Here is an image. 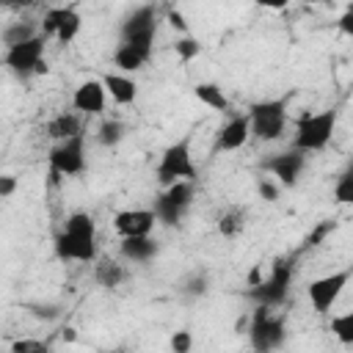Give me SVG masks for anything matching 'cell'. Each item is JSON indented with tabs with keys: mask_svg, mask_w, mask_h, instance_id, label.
<instances>
[{
	"mask_svg": "<svg viewBox=\"0 0 353 353\" xmlns=\"http://www.w3.org/2000/svg\"><path fill=\"white\" fill-rule=\"evenodd\" d=\"M336 130V110H320V113H301L292 135V149L301 154L320 152L328 146L331 135Z\"/></svg>",
	"mask_w": 353,
	"mask_h": 353,
	"instance_id": "cell-1",
	"label": "cell"
},
{
	"mask_svg": "<svg viewBox=\"0 0 353 353\" xmlns=\"http://www.w3.org/2000/svg\"><path fill=\"white\" fill-rule=\"evenodd\" d=\"M251 138L256 141H279L287 130V99H262L248 108Z\"/></svg>",
	"mask_w": 353,
	"mask_h": 353,
	"instance_id": "cell-2",
	"label": "cell"
},
{
	"mask_svg": "<svg viewBox=\"0 0 353 353\" xmlns=\"http://www.w3.org/2000/svg\"><path fill=\"white\" fill-rule=\"evenodd\" d=\"M196 165H193V152H190V138H179L171 146L163 149L160 163L154 168V176L160 185H174V182H193L196 179Z\"/></svg>",
	"mask_w": 353,
	"mask_h": 353,
	"instance_id": "cell-3",
	"label": "cell"
},
{
	"mask_svg": "<svg viewBox=\"0 0 353 353\" xmlns=\"http://www.w3.org/2000/svg\"><path fill=\"white\" fill-rule=\"evenodd\" d=\"M154 36H157V8L154 6H138V8H132V14L124 17L119 44H130V47H135L152 58Z\"/></svg>",
	"mask_w": 353,
	"mask_h": 353,
	"instance_id": "cell-4",
	"label": "cell"
},
{
	"mask_svg": "<svg viewBox=\"0 0 353 353\" xmlns=\"http://www.w3.org/2000/svg\"><path fill=\"white\" fill-rule=\"evenodd\" d=\"M290 281H292V259H276L270 265L268 279H262L256 287H251L245 295L256 301V306H281L287 301L290 292Z\"/></svg>",
	"mask_w": 353,
	"mask_h": 353,
	"instance_id": "cell-5",
	"label": "cell"
},
{
	"mask_svg": "<svg viewBox=\"0 0 353 353\" xmlns=\"http://www.w3.org/2000/svg\"><path fill=\"white\" fill-rule=\"evenodd\" d=\"M284 317L270 306H256L248 320V339L256 353H270L284 342Z\"/></svg>",
	"mask_w": 353,
	"mask_h": 353,
	"instance_id": "cell-6",
	"label": "cell"
},
{
	"mask_svg": "<svg viewBox=\"0 0 353 353\" xmlns=\"http://www.w3.org/2000/svg\"><path fill=\"white\" fill-rule=\"evenodd\" d=\"M193 201V182H174L168 185L152 204V212H154V221L163 223V226H176L182 221V215L188 212Z\"/></svg>",
	"mask_w": 353,
	"mask_h": 353,
	"instance_id": "cell-7",
	"label": "cell"
},
{
	"mask_svg": "<svg viewBox=\"0 0 353 353\" xmlns=\"http://www.w3.org/2000/svg\"><path fill=\"white\" fill-rule=\"evenodd\" d=\"M47 163L52 176H77L85 168V135L52 143L47 152Z\"/></svg>",
	"mask_w": 353,
	"mask_h": 353,
	"instance_id": "cell-8",
	"label": "cell"
},
{
	"mask_svg": "<svg viewBox=\"0 0 353 353\" xmlns=\"http://www.w3.org/2000/svg\"><path fill=\"white\" fill-rule=\"evenodd\" d=\"M347 281H350V270H347V268L334 270V273L320 276V279H312V281L306 284V295H309L312 309H314L317 314H328L331 306L339 301L342 290L347 287Z\"/></svg>",
	"mask_w": 353,
	"mask_h": 353,
	"instance_id": "cell-9",
	"label": "cell"
},
{
	"mask_svg": "<svg viewBox=\"0 0 353 353\" xmlns=\"http://www.w3.org/2000/svg\"><path fill=\"white\" fill-rule=\"evenodd\" d=\"M80 14L74 6H58V8H47L39 33L47 39L52 36L58 44H72L74 36L80 33Z\"/></svg>",
	"mask_w": 353,
	"mask_h": 353,
	"instance_id": "cell-10",
	"label": "cell"
},
{
	"mask_svg": "<svg viewBox=\"0 0 353 353\" xmlns=\"http://www.w3.org/2000/svg\"><path fill=\"white\" fill-rule=\"evenodd\" d=\"M44 47H47V39L39 33V36L17 44V47H8L6 55H3V63L17 77H30L36 72V63L44 58Z\"/></svg>",
	"mask_w": 353,
	"mask_h": 353,
	"instance_id": "cell-11",
	"label": "cell"
},
{
	"mask_svg": "<svg viewBox=\"0 0 353 353\" xmlns=\"http://www.w3.org/2000/svg\"><path fill=\"white\" fill-rule=\"evenodd\" d=\"M52 245H55V256L63 262H97V237H77L61 229Z\"/></svg>",
	"mask_w": 353,
	"mask_h": 353,
	"instance_id": "cell-12",
	"label": "cell"
},
{
	"mask_svg": "<svg viewBox=\"0 0 353 353\" xmlns=\"http://www.w3.org/2000/svg\"><path fill=\"white\" fill-rule=\"evenodd\" d=\"M303 165H306V154H301L295 149H287V152H279V154L262 160V168L268 174H273L287 188H295L298 185V176H301Z\"/></svg>",
	"mask_w": 353,
	"mask_h": 353,
	"instance_id": "cell-13",
	"label": "cell"
},
{
	"mask_svg": "<svg viewBox=\"0 0 353 353\" xmlns=\"http://www.w3.org/2000/svg\"><path fill=\"white\" fill-rule=\"evenodd\" d=\"M154 212L152 210H119L113 215V229L119 237H149L154 229Z\"/></svg>",
	"mask_w": 353,
	"mask_h": 353,
	"instance_id": "cell-14",
	"label": "cell"
},
{
	"mask_svg": "<svg viewBox=\"0 0 353 353\" xmlns=\"http://www.w3.org/2000/svg\"><path fill=\"white\" fill-rule=\"evenodd\" d=\"M105 102H108V94H105V85L102 80H83L74 94H72V108L83 116H99L105 110Z\"/></svg>",
	"mask_w": 353,
	"mask_h": 353,
	"instance_id": "cell-15",
	"label": "cell"
},
{
	"mask_svg": "<svg viewBox=\"0 0 353 353\" xmlns=\"http://www.w3.org/2000/svg\"><path fill=\"white\" fill-rule=\"evenodd\" d=\"M251 138V127H248V116L245 113H237V116H229L226 124H221L218 135H215V149L221 152H234V149H243Z\"/></svg>",
	"mask_w": 353,
	"mask_h": 353,
	"instance_id": "cell-16",
	"label": "cell"
},
{
	"mask_svg": "<svg viewBox=\"0 0 353 353\" xmlns=\"http://www.w3.org/2000/svg\"><path fill=\"white\" fill-rule=\"evenodd\" d=\"M105 94L116 102V105H132L138 99V83L130 74H119V72H108L102 77Z\"/></svg>",
	"mask_w": 353,
	"mask_h": 353,
	"instance_id": "cell-17",
	"label": "cell"
},
{
	"mask_svg": "<svg viewBox=\"0 0 353 353\" xmlns=\"http://www.w3.org/2000/svg\"><path fill=\"white\" fill-rule=\"evenodd\" d=\"M119 251L127 262H149L160 254V245H157V240H152V234L149 237H124L119 243Z\"/></svg>",
	"mask_w": 353,
	"mask_h": 353,
	"instance_id": "cell-18",
	"label": "cell"
},
{
	"mask_svg": "<svg viewBox=\"0 0 353 353\" xmlns=\"http://www.w3.org/2000/svg\"><path fill=\"white\" fill-rule=\"evenodd\" d=\"M47 135L58 143V141H69L74 135H83V124H80V113H72V110H63L58 116H52L47 121Z\"/></svg>",
	"mask_w": 353,
	"mask_h": 353,
	"instance_id": "cell-19",
	"label": "cell"
},
{
	"mask_svg": "<svg viewBox=\"0 0 353 353\" xmlns=\"http://www.w3.org/2000/svg\"><path fill=\"white\" fill-rule=\"evenodd\" d=\"M94 281H97L99 287H105V290L121 287V284L127 281V268H124V262L110 259V256L99 259V262L94 265Z\"/></svg>",
	"mask_w": 353,
	"mask_h": 353,
	"instance_id": "cell-20",
	"label": "cell"
},
{
	"mask_svg": "<svg viewBox=\"0 0 353 353\" xmlns=\"http://www.w3.org/2000/svg\"><path fill=\"white\" fill-rule=\"evenodd\" d=\"M149 63V55H143L141 50L130 47V44H116L113 50V66L119 69V74H130V72H138Z\"/></svg>",
	"mask_w": 353,
	"mask_h": 353,
	"instance_id": "cell-21",
	"label": "cell"
},
{
	"mask_svg": "<svg viewBox=\"0 0 353 353\" xmlns=\"http://www.w3.org/2000/svg\"><path fill=\"white\" fill-rule=\"evenodd\" d=\"M245 221H248V210L232 204V207H226V210L218 215V234H221V237H237V234H243Z\"/></svg>",
	"mask_w": 353,
	"mask_h": 353,
	"instance_id": "cell-22",
	"label": "cell"
},
{
	"mask_svg": "<svg viewBox=\"0 0 353 353\" xmlns=\"http://www.w3.org/2000/svg\"><path fill=\"white\" fill-rule=\"evenodd\" d=\"M33 36H39V28H36L30 19L8 22V25L0 30V41L6 44V50H8V47H17V44H22V41H28V39H33Z\"/></svg>",
	"mask_w": 353,
	"mask_h": 353,
	"instance_id": "cell-23",
	"label": "cell"
},
{
	"mask_svg": "<svg viewBox=\"0 0 353 353\" xmlns=\"http://www.w3.org/2000/svg\"><path fill=\"white\" fill-rule=\"evenodd\" d=\"M193 94H196L199 102H204V105L212 108V110H221V113L229 110V99H226V94L221 91V85H215V83H196V85H193Z\"/></svg>",
	"mask_w": 353,
	"mask_h": 353,
	"instance_id": "cell-24",
	"label": "cell"
},
{
	"mask_svg": "<svg viewBox=\"0 0 353 353\" xmlns=\"http://www.w3.org/2000/svg\"><path fill=\"white\" fill-rule=\"evenodd\" d=\"M127 135V127L119 121V119H105L99 127H97V143L105 146V149H113L124 141Z\"/></svg>",
	"mask_w": 353,
	"mask_h": 353,
	"instance_id": "cell-25",
	"label": "cell"
},
{
	"mask_svg": "<svg viewBox=\"0 0 353 353\" xmlns=\"http://www.w3.org/2000/svg\"><path fill=\"white\" fill-rule=\"evenodd\" d=\"M63 232H69V234H77V237H97V221H94L88 212L77 210V212H72V215L66 218V223H63Z\"/></svg>",
	"mask_w": 353,
	"mask_h": 353,
	"instance_id": "cell-26",
	"label": "cell"
},
{
	"mask_svg": "<svg viewBox=\"0 0 353 353\" xmlns=\"http://www.w3.org/2000/svg\"><path fill=\"white\" fill-rule=\"evenodd\" d=\"M179 292L188 295V298H204V295L210 292V276H207L204 270L188 273V276L182 279V284H179Z\"/></svg>",
	"mask_w": 353,
	"mask_h": 353,
	"instance_id": "cell-27",
	"label": "cell"
},
{
	"mask_svg": "<svg viewBox=\"0 0 353 353\" xmlns=\"http://www.w3.org/2000/svg\"><path fill=\"white\" fill-rule=\"evenodd\" d=\"M331 334L347 347L353 345V312H342L331 317Z\"/></svg>",
	"mask_w": 353,
	"mask_h": 353,
	"instance_id": "cell-28",
	"label": "cell"
},
{
	"mask_svg": "<svg viewBox=\"0 0 353 353\" xmlns=\"http://www.w3.org/2000/svg\"><path fill=\"white\" fill-rule=\"evenodd\" d=\"M174 52H176V58L179 61H193V58H199L201 55V41L199 39H193L190 33L188 36H179L176 41H174Z\"/></svg>",
	"mask_w": 353,
	"mask_h": 353,
	"instance_id": "cell-29",
	"label": "cell"
},
{
	"mask_svg": "<svg viewBox=\"0 0 353 353\" xmlns=\"http://www.w3.org/2000/svg\"><path fill=\"white\" fill-rule=\"evenodd\" d=\"M334 199H336L339 204H350V201H353V171H345V174L336 179V185H334Z\"/></svg>",
	"mask_w": 353,
	"mask_h": 353,
	"instance_id": "cell-30",
	"label": "cell"
},
{
	"mask_svg": "<svg viewBox=\"0 0 353 353\" xmlns=\"http://www.w3.org/2000/svg\"><path fill=\"white\" fill-rule=\"evenodd\" d=\"M171 353H190L193 350V334L188 328H179L171 334Z\"/></svg>",
	"mask_w": 353,
	"mask_h": 353,
	"instance_id": "cell-31",
	"label": "cell"
},
{
	"mask_svg": "<svg viewBox=\"0 0 353 353\" xmlns=\"http://www.w3.org/2000/svg\"><path fill=\"white\" fill-rule=\"evenodd\" d=\"M11 353H47V345L41 339H17L11 342Z\"/></svg>",
	"mask_w": 353,
	"mask_h": 353,
	"instance_id": "cell-32",
	"label": "cell"
},
{
	"mask_svg": "<svg viewBox=\"0 0 353 353\" xmlns=\"http://www.w3.org/2000/svg\"><path fill=\"white\" fill-rule=\"evenodd\" d=\"M28 309H30V314L39 317V320H55V317L61 314V309L52 306V303H30Z\"/></svg>",
	"mask_w": 353,
	"mask_h": 353,
	"instance_id": "cell-33",
	"label": "cell"
},
{
	"mask_svg": "<svg viewBox=\"0 0 353 353\" xmlns=\"http://www.w3.org/2000/svg\"><path fill=\"white\" fill-rule=\"evenodd\" d=\"M165 19H168V25H171L174 30H179L182 36H188V22H185L182 11H176V8H168V11H165Z\"/></svg>",
	"mask_w": 353,
	"mask_h": 353,
	"instance_id": "cell-34",
	"label": "cell"
},
{
	"mask_svg": "<svg viewBox=\"0 0 353 353\" xmlns=\"http://www.w3.org/2000/svg\"><path fill=\"white\" fill-rule=\"evenodd\" d=\"M256 193H259L265 201H276V199H279V188H276L270 179H259V182H256Z\"/></svg>",
	"mask_w": 353,
	"mask_h": 353,
	"instance_id": "cell-35",
	"label": "cell"
},
{
	"mask_svg": "<svg viewBox=\"0 0 353 353\" xmlns=\"http://www.w3.org/2000/svg\"><path fill=\"white\" fill-rule=\"evenodd\" d=\"M17 193V176L14 174H0V199H8Z\"/></svg>",
	"mask_w": 353,
	"mask_h": 353,
	"instance_id": "cell-36",
	"label": "cell"
},
{
	"mask_svg": "<svg viewBox=\"0 0 353 353\" xmlns=\"http://www.w3.org/2000/svg\"><path fill=\"white\" fill-rule=\"evenodd\" d=\"M328 232H331V221L320 223V226H317V229H314V232H312V234L306 237V245H317V243H320V240H323V237H325Z\"/></svg>",
	"mask_w": 353,
	"mask_h": 353,
	"instance_id": "cell-37",
	"label": "cell"
},
{
	"mask_svg": "<svg viewBox=\"0 0 353 353\" xmlns=\"http://www.w3.org/2000/svg\"><path fill=\"white\" fill-rule=\"evenodd\" d=\"M350 22H353V11L347 8V11L342 14V19H339V28H342L345 33H353V25H350Z\"/></svg>",
	"mask_w": 353,
	"mask_h": 353,
	"instance_id": "cell-38",
	"label": "cell"
},
{
	"mask_svg": "<svg viewBox=\"0 0 353 353\" xmlns=\"http://www.w3.org/2000/svg\"><path fill=\"white\" fill-rule=\"evenodd\" d=\"M259 281H262V270H259V265H256V268L248 273V287H256Z\"/></svg>",
	"mask_w": 353,
	"mask_h": 353,
	"instance_id": "cell-39",
	"label": "cell"
},
{
	"mask_svg": "<svg viewBox=\"0 0 353 353\" xmlns=\"http://www.w3.org/2000/svg\"><path fill=\"white\" fill-rule=\"evenodd\" d=\"M248 314H243V317H237V323H234V334H243V331H248Z\"/></svg>",
	"mask_w": 353,
	"mask_h": 353,
	"instance_id": "cell-40",
	"label": "cell"
},
{
	"mask_svg": "<svg viewBox=\"0 0 353 353\" xmlns=\"http://www.w3.org/2000/svg\"><path fill=\"white\" fill-rule=\"evenodd\" d=\"M61 339H63V342H77V328H63Z\"/></svg>",
	"mask_w": 353,
	"mask_h": 353,
	"instance_id": "cell-41",
	"label": "cell"
},
{
	"mask_svg": "<svg viewBox=\"0 0 353 353\" xmlns=\"http://www.w3.org/2000/svg\"><path fill=\"white\" fill-rule=\"evenodd\" d=\"M47 72H50V66H47V61L41 58V61L36 63V72H33V74H47Z\"/></svg>",
	"mask_w": 353,
	"mask_h": 353,
	"instance_id": "cell-42",
	"label": "cell"
},
{
	"mask_svg": "<svg viewBox=\"0 0 353 353\" xmlns=\"http://www.w3.org/2000/svg\"><path fill=\"white\" fill-rule=\"evenodd\" d=\"M108 353H130V347H127V345H119V347H113V350H108Z\"/></svg>",
	"mask_w": 353,
	"mask_h": 353,
	"instance_id": "cell-43",
	"label": "cell"
}]
</instances>
